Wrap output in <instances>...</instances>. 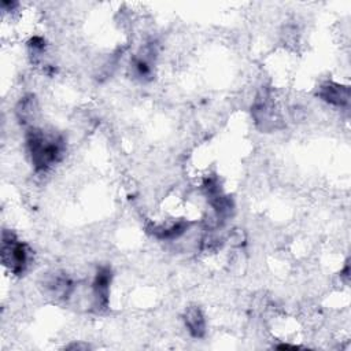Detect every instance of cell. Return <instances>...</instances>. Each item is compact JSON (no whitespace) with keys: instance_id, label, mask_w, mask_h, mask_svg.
<instances>
[{"instance_id":"cell-4","label":"cell","mask_w":351,"mask_h":351,"mask_svg":"<svg viewBox=\"0 0 351 351\" xmlns=\"http://www.w3.org/2000/svg\"><path fill=\"white\" fill-rule=\"evenodd\" d=\"M317 95L321 97V100L326 101L330 106L335 107H347L350 103V89L348 86L340 85L333 81L324 82L319 85Z\"/></svg>"},{"instance_id":"cell-7","label":"cell","mask_w":351,"mask_h":351,"mask_svg":"<svg viewBox=\"0 0 351 351\" xmlns=\"http://www.w3.org/2000/svg\"><path fill=\"white\" fill-rule=\"evenodd\" d=\"M66 348H82V350H86V348H89V346H86V344H70Z\"/></svg>"},{"instance_id":"cell-1","label":"cell","mask_w":351,"mask_h":351,"mask_svg":"<svg viewBox=\"0 0 351 351\" xmlns=\"http://www.w3.org/2000/svg\"><path fill=\"white\" fill-rule=\"evenodd\" d=\"M26 147L36 171L45 173L62 159L64 141L62 136L48 134L40 128H30L26 133Z\"/></svg>"},{"instance_id":"cell-2","label":"cell","mask_w":351,"mask_h":351,"mask_svg":"<svg viewBox=\"0 0 351 351\" xmlns=\"http://www.w3.org/2000/svg\"><path fill=\"white\" fill-rule=\"evenodd\" d=\"M1 261L3 265L15 276L26 271L30 262V250L27 244L19 241L11 230H3L1 237Z\"/></svg>"},{"instance_id":"cell-3","label":"cell","mask_w":351,"mask_h":351,"mask_svg":"<svg viewBox=\"0 0 351 351\" xmlns=\"http://www.w3.org/2000/svg\"><path fill=\"white\" fill-rule=\"evenodd\" d=\"M111 277H112V274L108 267H100L93 278L92 299H93V307L97 311H103L108 307Z\"/></svg>"},{"instance_id":"cell-6","label":"cell","mask_w":351,"mask_h":351,"mask_svg":"<svg viewBox=\"0 0 351 351\" xmlns=\"http://www.w3.org/2000/svg\"><path fill=\"white\" fill-rule=\"evenodd\" d=\"M36 111H37V101H36V97L32 95L23 97L16 108V114L19 119L23 122H29L30 118L34 117Z\"/></svg>"},{"instance_id":"cell-5","label":"cell","mask_w":351,"mask_h":351,"mask_svg":"<svg viewBox=\"0 0 351 351\" xmlns=\"http://www.w3.org/2000/svg\"><path fill=\"white\" fill-rule=\"evenodd\" d=\"M184 324L189 335L202 339L206 335V317L199 306H189L184 313Z\"/></svg>"}]
</instances>
